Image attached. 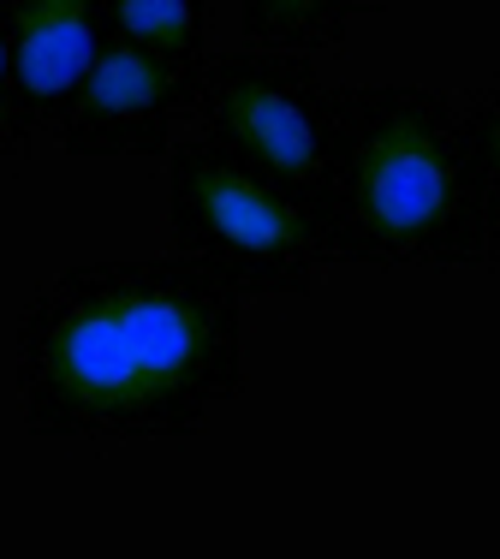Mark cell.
<instances>
[{"mask_svg":"<svg viewBox=\"0 0 500 559\" xmlns=\"http://www.w3.org/2000/svg\"><path fill=\"white\" fill-rule=\"evenodd\" d=\"M239 376L245 292L197 257L84 262L19 316L24 423L60 441H186Z\"/></svg>","mask_w":500,"mask_h":559,"instance_id":"6da1fadb","label":"cell"},{"mask_svg":"<svg viewBox=\"0 0 500 559\" xmlns=\"http://www.w3.org/2000/svg\"><path fill=\"white\" fill-rule=\"evenodd\" d=\"M340 262L471 269L483 262V191L459 143V102L441 90H328Z\"/></svg>","mask_w":500,"mask_h":559,"instance_id":"7a4b0ae2","label":"cell"},{"mask_svg":"<svg viewBox=\"0 0 500 559\" xmlns=\"http://www.w3.org/2000/svg\"><path fill=\"white\" fill-rule=\"evenodd\" d=\"M167 226L186 257L209 262L245 298H305L316 269L334 262V238L305 203L203 138L167 143Z\"/></svg>","mask_w":500,"mask_h":559,"instance_id":"3957f363","label":"cell"},{"mask_svg":"<svg viewBox=\"0 0 500 559\" xmlns=\"http://www.w3.org/2000/svg\"><path fill=\"white\" fill-rule=\"evenodd\" d=\"M191 114L203 126L209 150L269 179L293 203H305L334 238V185H328L334 114H328V84L316 78L305 55H293V48H233V55L209 60ZM334 262H340V238H334Z\"/></svg>","mask_w":500,"mask_h":559,"instance_id":"277c9868","label":"cell"},{"mask_svg":"<svg viewBox=\"0 0 500 559\" xmlns=\"http://www.w3.org/2000/svg\"><path fill=\"white\" fill-rule=\"evenodd\" d=\"M197 108V90L150 48L108 31L78 96L60 114L66 155H167L174 119Z\"/></svg>","mask_w":500,"mask_h":559,"instance_id":"5b68a950","label":"cell"},{"mask_svg":"<svg viewBox=\"0 0 500 559\" xmlns=\"http://www.w3.org/2000/svg\"><path fill=\"white\" fill-rule=\"evenodd\" d=\"M0 36L19 108L31 126H60L90 60L108 43V0H0Z\"/></svg>","mask_w":500,"mask_h":559,"instance_id":"8992f818","label":"cell"},{"mask_svg":"<svg viewBox=\"0 0 500 559\" xmlns=\"http://www.w3.org/2000/svg\"><path fill=\"white\" fill-rule=\"evenodd\" d=\"M108 31L167 60L191 90L209 66V0H108Z\"/></svg>","mask_w":500,"mask_h":559,"instance_id":"52a82bcc","label":"cell"},{"mask_svg":"<svg viewBox=\"0 0 500 559\" xmlns=\"http://www.w3.org/2000/svg\"><path fill=\"white\" fill-rule=\"evenodd\" d=\"M364 12H381V0H245V43L322 55Z\"/></svg>","mask_w":500,"mask_h":559,"instance_id":"ba28073f","label":"cell"},{"mask_svg":"<svg viewBox=\"0 0 500 559\" xmlns=\"http://www.w3.org/2000/svg\"><path fill=\"white\" fill-rule=\"evenodd\" d=\"M459 143L483 191V262L500 274V78L459 108Z\"/></svg>","mask_w":500,"mask_h":559,"instance_id":"9c48e42d","label":"cell"},{"mask_svg":"<svg viewBox=\"0 0 500 559\" xmlns=\"http://www.w3.org/2000/svg\"><path fill=\"white\" fill-rule=\"evenodd\" d=\"M31 114L19 108V90H12V66H7V36H0V162L19 155L31 143Z\"/></svg>","mask_w":500,"mask_h":559,"instance_id":"30bf717a","label":"cell"}]
</instances>
